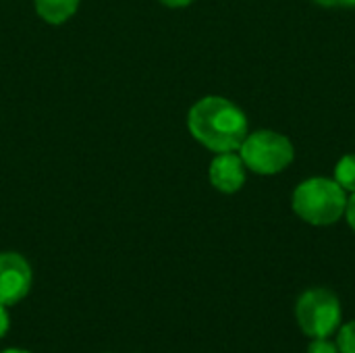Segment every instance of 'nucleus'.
<instances>
[{
    "label": "nucleus",
    "instance_id": "obj_1",
    "mask_svg": "<svg viewBox=\"0 0 355 353\" xmlns=\"http://www.w3.org/2000/svg\"><path fill=\"white\" fill-rule=\"evenodd\" d=\"M187 127L193 139L216 154L237 152L248 137L245 112L220 96H206L198 100L189 108Z\"/></svg>",
    "mask_w": 355,
    "mask_h": 353
},
{
    "label": "nucleus",
    "instance_id": "obj_15",
    "mask_svg": "<svg viewBox=\"0 0 355 353\" xmlns=\"http://www.w3.org/2000/svg\"><path fill=\"white\" fill-rule=\"evenodd\" d=\"M0 353H31V352H27V350H4V352H0Z\"/></svg>",
    "mask_w": 355,
    "mask_h": 353
},
{
    "label": "nucleus",
    "instance_id": "obj_5",
    "mask_svg": "<svg viewBox=\"0 0 355 353\" xmlns=\"http://www.w3.org/2000/svg\"><path fill=\"white\" fill-rule=\"evenodd\" d=\"M33 273L29 262L17 252L0 254V304L15 306L31 289Z\"/></svg>",
    "mask_w": 355,
    "mask_h": 353
},
{
    "label": "nucleus",
    "instance_id": "obj_13",
    "mask_svg": "<svg viewBox=\"0 0 355 353\" xmlns=\"http://www.w3.org/2000/svg\"><path fill=\"white\" fill-rule=\"evenodd\" d=\"M345 216H347V223L349 227L355 231V191L352 193V198L347 200V206H345Z\"/></svg>",
    "mask_w": 355,
    "mask_h": 353
},
{
    "label": "nucleus",
    "instance_id": "obj_12",
    "mask_svg": "<svg viewBox=\"0 0 355 353\" xmlns=\"http://www.w3.org/2000/svg\"><path fill=\"white\" fill-rule=\"evenodd\" d=\"M8 327H10V318H8L6 306L0 304V339L8 333Z\"/></svg>",
    "mask_w": 355,
    "mask_h": 353
},
{
    "label": "nucleus",
    "instance_id": "obj_14",
    "mask_svg": "<svg viewBox=\"0 0 355 353\" xmlns=\"http://www.w3.org/2000/svg\"><path fill=\"white\" fill-rule=\"evenodd\" d=\"M160 2L168 8H183V6H189L193 0H160Z\"/></svg>",
    "mask_w": 355,
    "mask_h": 353
},
{
    "label": "nucleus",
    "instance_id": "obj_6",
    "mask_svg": "<svg viewBox=\"0 0 355 353\" xmlns=\"http://www.w3.org/2000/svg\"><path fill=\"white\" fill-rule=\"evenodd\" d=\"M208 177L212 187L220 193H237L245 183V164L239 154L223 152L210 162Z\"/></svg>",
    "mask_w": 355,
    "mask_h": 353
},
{
    "label": "nucleus",
    "instance_id": "obj_3",
    "mask_svg": "<svg viewBox=\"0 0 355 353\" xmlns=\"http://www.w3.org/2000/svg\"><path fill=\"white\" fill-rule=\"evenodd\" d=\"M295 318L306 337L329 339L341 327V318H343L341 302L331 289L324 287L308 289L297 300Z\"/></svg>",
    "mask_w": 355,
    "mask_h": 353
},
{
    "label": "nucleus",
    "instance_id": "obj_9",
    "mask_svg": "<svg viewBox=\"0 0 355 353\" xmlns=\"http://www.w3.org/2000/svg\"><path fill=\"white\" fill-rule=\"evenodd\" d=\"M337 347L341 353H355V320L341 327L337 335Z\"/></svg>",
    "mask_w": 355,
    "mask_h": 353
},
{
    "label": "nucleus",
    "instance_id": "obj_2",
    "mask_svg": "<svg viewBox=\"0 0 355 353\" xmlns=\"http://www.w3.org/2000/svg\"><path fill=\"white\" fill-rule=\"evenodd\" d=\"M291 206L302 221L314 227H327L345 214L347 196L335 179L312 177L295 187Z\"/></svg>",
    "mask_w": 355,
    "mask_h": 353
},
{
    "label": "nucleus",
    "instance_id": "obj_10",
    "mask_svg": "<svg viewBox=\"0 0 355 353\" xmlns=\"http://www.w3.org/2000/svg\"><path fill=\"white\" fill-rule=\"evenodd\" d=\"M306 353H341L337 343H331L329 339H314Z\"/></svg>",
    "mask_w": 355,
    "mask_h": 353
},
{
    "label": "nucleus",
    "instance_id": "obj_7",
    "mask_svg": "<svg viewBox=\"0 0 355 353\" xmlns=\"http://www.w3.org/2000/svg\"><path fill=\"white\" fill-rule=\"evenodd\" d=\"M37 15L50 25L67 23L79 8V0H33Z\"/></svg>",
    "mask_w": 355,
    "mask_h": 353
},
{
    "label": "nucleus",
    "instance_id": "obj_4",
    "mask_svg": "<svg viewBox=\"0 0 355 353\" xmlns=\"http://www.w3.org/2000/svg\"><path fill=\"white\" fill-rule=\"evenodd\" d=\"M239 156L245 169H250L252 173L277 175L293 162L295 150L285 135L262 129V131L248 133V137L239 148Z\"/></svg>",
    "mask_w": 355,
    "mask_h": 353
},
{
    "label": "nucleus",
    "instance_id": "obj_8",
    "mask_svg": "<svg viewBox=\"0 0 355 353\" xmlns=\"http://www.w3.org/2000/svg\"><path fill=\"white\" fill-rule=\"evenodd\" d=\"M335 181L345 189V191H355V154L343 156L337 166H335Z\"/></svg>",
    "mask_w": 355,
    "mask_h": 353
},
{
    "label": "nucleus",
    "instance_id": "obj_11",
    "mask_svg": "<svg viewBox=\"0 0 355 353\" xmlns=\"http://www.w3.org/2000/svg\"><path fill=\"white\" fill-rule=\"evenodd\" d=\"M314 2L324 8H352L355 6V0H314Z\"/></svg>",
    "mask_w": 355,
    "mask_h": 353
}]
</instances>
